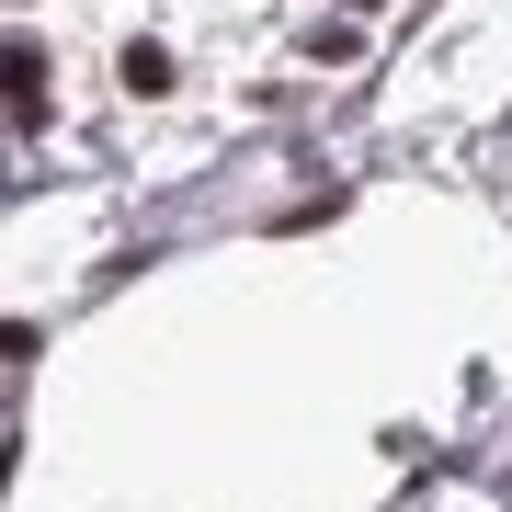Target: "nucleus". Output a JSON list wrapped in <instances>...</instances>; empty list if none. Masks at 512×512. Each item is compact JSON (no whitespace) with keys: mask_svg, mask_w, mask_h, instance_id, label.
I'll use <instances>...</instances> for the list:
<instances>
[{"mask_svg":"<svg viewBox=\"0 0 512 512\" xmlns=\"http://www.w3.org/2000/svg\"><path fill=\"white\" fill-rule=\"evenodd\" d=\"M35 114H46V57H35V46H12V126L35 137Z\"/></svg>","mask_w":512,"mask_h":512,"instance_id":"1","label":"nucleus"}]
</instances>
